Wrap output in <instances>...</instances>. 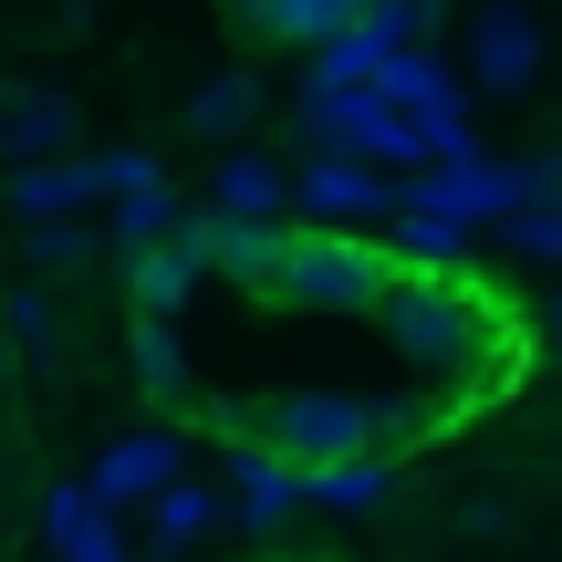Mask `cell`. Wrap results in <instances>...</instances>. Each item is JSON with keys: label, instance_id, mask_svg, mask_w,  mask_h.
<instances>
[{"label": "cell", "instance_id": "obj_16", "mask_svg": "<svg viewBox=\"0 0 562 562\" xmlns=\"http://www.w3.org/2000/svg\"><path fill=\"white\" fill-rule=\"evenodd\" d=\"M281 199H292V188H281L271 157H220V209L229 220H281Z\"/></svg>", "mask_w": 562, "mask_h": 562}, {"label": "cell", "instance_id": "obj_26", "mask_svg": "<svg viewBox=\"0 0 562 562\" xmlns=\"http://www.w3.org/2000/svg\"><path fill=\"white\" fill-rule=\"evenodd\" d=\"M552 344H562V302H552Z\"/></svg>", "mask_w": 562, "mask_h": 562}, {"label": "cell", "instance_id": "obj_5", "mask_svg": "<svg viewBox=\"0 0 562 562\" xmlns=\"http://www.w3.org/2000/svg\"><path fill=\"white\" fill-rule=\"evenodd\" d=\"M292 199L313 209V220H396V199H406V188H385L364 157H313V167L292 178Z\"/></svg>", "mask_w": 562, "mask_h": 562}, {"label": "cell", "instance_id": "obj_7", "mask_svg": "<svg viewBox=\"0 0 562 562\" xmlns=\"http://www.w3.org/2000/svg\"><path fill=\"white\" fill-rule=\"evenodd\" d=\"M229 480H240V521H250V531H281V521L302 510V469L281 459V448H261V438L229 459Z\"/></svg>", "mask_w": 562, "mask_h": 562}, {"label": "cell", "instance_id": "obj_18", "mask_svg": "<svg viewBox=\"0 0 562 562\" xmlns=\"http://www.w3.org/2000/svg\"><path fill=\"white\" fill-rule=\"evenodd\" d=\"M136 385L146 396H188V355H178V323L136 313Z\"/></svg>", "mask_w": 562, "mask_h": 562}, {"label": "cell", "instance_id": "obj_9", "mask_svg": "<svg viewBox=\"0 0 562 562\" xmlns=\"http://www.w3.org/2000/svg\"><path fill=\"white\" fill-rule=\"evenodd\" d=\"M375 94L396 104V115H417V125L459 115V83H448V63H438V53H385V63H375Z\"/></svg>", "mask_w": 562, "mask_h": 562}, {"label": "cell", "instance_id": "obj_19", "mask_svg": "<svg viewBox=\"0 0 562 562\" xmlns=\"http://www.w3.org/2000/svg\"><path fill=\"white\" fill-rule=\"evenodd\" d=\"M396 250H406V271H459V250H469V229H448V220H427V209H396Z\"/></svg>", "mask_w": 562, "mask_h": 562}, {"label": "cell", "instance_id": "obj_22", "mask_svg": "<svg viewBox=\"0 0 562 562\" xmlns=\"http://www.w3.org/2000/svg\"><path fill=\"white\" fill-rule=\"evenodd\" d=\"M83 261H94V229H83L74 209H63V220H42V229H32V271H83Z\"/></svg>", "mask_w": 562, "mask_h": 562}, {"label": "cell", "instance_id": "obj_25", "mask_svg": "<svg viewBox=\"0 0 562 562\" xmlns=\"http://www.w3.org/2000/svg\"><path fill=\"white\" fill-rule=\"evenodd\" d=\"M0 385H11V334H0Z\"/></svg>", "mask_w": 562, "mask_h": 562}, {"label": "cell", "instance_id": "obj_10", "mask_svg": "<svg viewBox=\"0 0 562 562\" xmlns=\"http://www.w3.org/2000/svg\"><path fill=\"white\" fill-rule=\"evenodd\" d=\"M302 501H323V510H385L396 501V459H323V469H302Z\"/></svg>", "mask_w": 562, "mask_h": 562}, {"label": "cell", "instance_id": "obj_2", "mask_svg": "<svg viewBox=\"0 0 562 562\" xmlns=\"http://www.w3.org/2000/svg\"><path fill=\"white\" fill-rule=\"evenodd\" d=\"M385 271H396V261H385L364 229H292L271 302H292V313H375Z\"/></svg>", "mask_w": 562, "mask_h": 562}, {"label": "cell", "instance_id": "obj_12", "mask_svg": "<svg viewBox=\"0 0 562 562\" xmlns=\"http://www.w3.org/2000/svg\"><path fill=\"white\" fill-rule=\"evenodd\" d=\"M229 21L261 32V42H334V32H355L344 0H229Z\"/></svg>", "mask_w": 562, "mask_h": 562}, {"label": "cell", "instance_id": "obj_11", "mask_svg": "<svg viewBox=\"0 0 562 562\" xmlns=\"http://www.w3.org/2000/svg\"><path fill=\"white\" fill-rule=\"evenodd\" d=\"M0 146H11L21 167H53L63 146H74V104L63 94H11L0 104Z\"/></svg>", "mask_w": 562, "mask_h": 562}, {"label": "cell", "instance_id": "obj_21", "mask_svg": "<svg viewBox=\"0 0 562 562\" xmlns=\"http://www.w3.org/2000/svg\"><path fill=\"white\" fill-rule=\"evenodd\" d=\"M501 240L521 250V261H562V199H531V209H510V220H501Z\"/></svg>", "mask_w": 562, "mask_h": 562}, {"label": "cell", "instance_id": "obj_20", "mask_svg": "<svg viewBox=\"0 0 562 562\" xmlns=\"http://www.w3.org/2000/svg\"><path fill=\"white\" fill-rule=\"evenodd\" d=\"M167 229H178V199H167L157 178L125 188V209H115V250H146V240H167Z\"/></svg>", "mask_w": 562, "mask_h": 562}, {"label": "cell", "instance_id": "obj_17", "mask_svg": "<svg viewBox=\"0 0 562 562\" xmlns=\"http://www.w3.org/2000/svg\"><path fill=\"white\" fill-rule=\"evenodd\" d=\"M209 531H220V490L209 480H167L157 490V542L178 552V542H209Z\"/></svg>", "mask_w": 562, "mask_h": 562}, {"label": "cell", "instance_id": "obj_27", "mask_svg": "<svg viewBox=\"0 0 562 562\" xmlns=\"http://www.w3.org/2000/svg\"><path fill=\"white\" fill-rule=\"evenodd\" d=\"M302 562H323V552H302Z\"/></svg>", "mask_w": 562, "mask_h": 562}, {"label": "cell", "instance_id": "obj_1", "mask_svg": "<svg viewBox=\"0 0 562 562\" xmlns=\"http://www.w3.org/2000/svg\"><path fill=\"white\" fill-rule=\"evenodd\" d=\"M375 323H385V344H396L406 364H438L459 406H469V385H480V364L501 355V302L469 292L459 271H385Z\"/></svg>", "mask_w": 562, "mask_h": 562}, {"label": "cell", "instance_id": "obj_15", "mask_svg": "<svg viewBox=\"0 0 562 562\" xmlns=\"http://www.w3.org/2000/svg\"><path fill=\"white\" fill-rule=\"evenodd\" d=\"M250 115H261V74H240V63H229V74H209L199 94H188V125H199V136H240Z\"/></svg>", "mask_w": 562, "mask_h": 562}, {"label": "cell", "instance_id": "obj_24", "mask_svg": "<svg viewBox=\"0 0 562 562\" xmlns=\"http://www.w3.org/2000/svg\"><path fill=\"white\" fill-rule=\"evenodd\" d=\"M94 490H53V501H42V531H53V542H63V531H83V521H94Z\"/></svg>", "mask_w": 562, "mask_h": 562}, {"label": "cell", "instance_id": "obj_14", "mask_svg": "<svg viewBox=\"0 0 562 562\" xmlns=\"http://www.w3.org/2000/svg\"><path fill=\"white\" fill-rule=\"evenodd\" d=\"M0 334H11V355L53 364L63 355V302L42 292V281H21V292H0Z\"/></svg>", "mask_w": 562, "mask_h": 562}, {"label": "cell", "instance_id": "obj_8", "mask_svg": "<svg viewBox=\"0 0 562 562\" xmlns=\"http://www.w3.org/2000/svg\"><path fill=\"white\" fill-rule=\"evenodd\" d=\"M125 292H136V313H178L188 292H199V250L178 240V229H167V240H146V250H125Z\"/></svg>", "mask_w": 562, "mask_h": 562}, {"label": "cell", "instance_id": "obj_4", "mask_svg": "<svg viewBox=\"0 0 562 562\" xmlns=\"http://www.w3.org/2000/svg\"><path fill=\"white\" fill-rule=\"evenodd\" d=\"M178 240L199 250V271H229L240 292H271L292 229H281V220H229V209H199V220H178Z\"/></svg>", "mask_w": 562, "mask_h": 562}, {"label": "cell", "instance_id": "obj_13", "mask_svg": "<svg viewBox=\"0 0 562 562\" xmlns=\"http://www.w3.org/2000/svg\"><path fill=\"white\" fill-rule=\"evenodd\" d=\"M94 188H104V167H74V157H53V167H21L11 209H21V220H63V209H83Z\"/></svg>", "mask_w": 562, "mask_h": 562}, {"label": "cell", "instance_id": "obj_6", "mask_svg": "<svg viewBox=\"0 0 562 562\" xmlns=\"http://www.w3.org/2000/svg\"><path fill=\"white\" fill-rule=\"evenodd\" d=\"M167 480H178V438H115V448L94 459V480H83V490H94L104 510H125V501H157Z\"/></svg>", "mask_w": 562, "mask_h": 562}, {"label": "cell", "instance_id": "obj_3", "mask_svg": "<svg viewBox=\"0 0 562 562\" xmlns=\"http://www.w3.org/2000/svg\"><path fill=\"white\" fill-rule=\"evenodd\" d=\"M542 63H552V42H542V21H531L521 0H490V11L469 21V83H480V94H531Z\"/></svg>", "mask_w": 562, "mask_h": 562}, {"label": "cell", "instance_id": "obj_23", "mask_svg": "<svg viewBox=\"0 0 562 562\" xmlns=\"http://www.w3.org/2000/svg\"><path fill=\"white\" fill-rule=\"evenodd\" d=\"M53 552H63V562H136V552H125V531L104 521V510H94V521H83V531H63Z\"/></svg>", "mask_w": 562, "mask_h": 562}]
</instances>
